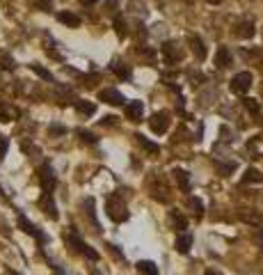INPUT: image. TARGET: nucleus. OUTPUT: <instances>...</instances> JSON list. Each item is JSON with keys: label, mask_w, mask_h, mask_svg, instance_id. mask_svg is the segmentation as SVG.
<instances>
[{"label": "nucleus", "mask_w": 263, "mask_h": 275, "mask_svg": "<svg viewBox=\"0 0 263 275\" xmlns=\"http://www.w3.org/2000/svg\"><path fill=\"white\" fill-rule=\"evenodd\" d=\"M64 241L71 245V248H74L76 252H80V255H83V257H87V259H90V261H99V259H101V255H99V252H96L94 248H92V245H87V243H85V241L80 239V236L76 234V232H69V234H64Z\"/></svg>", "instance_id": "obj_1"}, {"label": "nucleus", "mask_w": 263, "mask_h": 275, "mask_svg": "<svg viewBox=\"0 0 263 275\" xmlns=\"http://www.w3.org/2000/svg\"><path fill=\"white\" fill-rule=\"evenodd\" d=\"M105 211H108V215L114 220V223H126L128 220V209H126V204L121 202L119 195H110L108 202H105Z\"/></svg>", "instance_id": "obj_2"}, {"label": "nucleus", "mask_w": 263, "mask_h": 275, "mask_svg": "<svg viewBox=\"0 0 263 275\" xmlns=\"http://www.w3.org/2000/svg\"><path fill=\"white\" fill-rule=\"evenodd\" d=\"M16 225H19V230H23L25 234H30L32 239L37 241V243H48V236H46L44 232H41L39 227L35 225V223H30V220L25 218L23 213H19V218H16Z\"/></svg>", "instance_id": "obj_3"}, {"label": "nucleus", "mask_w": 263, "mask_h": 275, "mask_svg": "<svg viewBox=\"0 0 263 275\" xmlns=\"http://www.w3.org/2000/svg\"><path fill=\"white\" fill-rule=\"evenodd\" d=\"M39 184H41V190H44V193H53L55 186H57V177H55L50 163H44L39 168Z\"/></svg>", "instance_id": "obj_4"}, {"label": "nucleus", "mask_w": 263, "mask_h": 275, "mask_svg": "<svg viewBox=\"0 0 263 275\" xmlns=\"http://www.w3.org/2000/svg\"><path fill=\"white\" fill-rule=\"evenodd\" d=\"M252 80H254V76L249 74V71H240V74H236L231 78L229 87H231V92H236V94H245V92L252 87Z\"/></svg>", "instance_id": "obj_5"}, {"label": "nucleus", "mask_w": 263, "mask_h": 275, "mask_svg": "<svg viewBox=\"0 0 263 275\" xmlns=\"http://www.w3.org/2000/svg\"><path fill=\"white\" fill-rule=\"evenodd\" d=\"M149 126H151V131L154 133H165V131L169 129V115L167 113H156V115H151V120H149Z\"/></svg>", "instance_id": "obj_6"}, {"label": "nucleus", "mask_w": 263, "mask_h": 275, "mask_svg": "<svg viewBox=\"0 0 263 275\" xmlns=\"http://www.w3.org/2000/svg\"><path fill=\"white\" fill-rule=\"evenodd\" d=\"M163 58H165V65H176V62H181V58H183V55H181V50L176 48V46L172 44V41H167V44H163Z\"/></svg>", "instance_id": "obj_7"}, {"label": "nucleus", "mask_w": 263, "mask_h": 275, "mask_svg": "<svg viewBox=\"0 0 263 275\" xmlns=\"http://www.w3.org/2000/svg\"><path fill=\"white\" fill-rule=\"evenodd\" d=\"M99 99L103 101V103H110V105H124L126 103L124 94H121L119 90H101Z\"/></svg>", "instance_id": "obj_8"}, {"label": "nucleus", "mask_w": 263, "mask_h": 275, "mask_svg": "<svg viewBox=\"0 0 263 275\" xmlns=\"http://www.w3.org/2000/svg\"><path fill=\"white\" fill-rule=\"evenodd\" d=\"M39 206L46 211V215H48L50 220L60 218V213H57V206H55V202H53V193H44V195H41V200H39Z\"/></svg>", "instance_id": "obj_9"}, {"label": "nucleus", "mask_w": 263, "mask_h": 275, "mask_svg": "<svg viewBox=\"0 0 263 275\" xmlns=\"http://www.w3.org/2000/svg\"><path fill=\"white\" fill-rule=\"evenodd\" d=\"M192 234H188V232H183V234L176 236V241H174V248L181 252V255H188L190 248H192Z\"/></svg>", "instance_id": "obj_10"}, {"label": "nucleus", "mask_w": 263, "mask_h": 275, "mask_svg": "<svg viewBox=\"0 0 263 275\" xmlns=\"http://www.w3.org/2000/svg\"><path fill=\"white\" fill-rule=\"evenodd\" d=\"M233 62V55H231V50L227 48V46H220L218 48V53H215V65L220 67V69H224V67H229Z\"/></svg>", "instance_id": "obj_11"}, {"label": "nucleus", "mask_w": 263, "mask_h": 275, "mask_svg": "<svg viewBox=\"0 0 263 275\" xmlns=\"http://www.w3.org/2000/svg\"><path fill=\"white\" fill-rule=\"evenodd\" d=\"M142 110H144V105L140 103V101H130V103H126V117H128L130 122H140Z\"/></svg>", "instance_id": "obj_12"}, {"label": "nucleus", "mask_w": 263, "mask_h": 275, "mask_svg": "<svg viewBox=\"0 0 263 275\" xmlns=\"http://www.w3.org/2000/svg\"><path fill=\"white\" fill-rule=\"evenodd\" d=\"M172 175H174V179H176V184H179V188L183 190V193H190V175L185 170H172Z\"/></svg>", "instance_id": "obj_13"}, {"label": "nucleus", "mask_w": 263, "mask_h": 275, "mask_svg": "<svg viewBox=\"0 0 263 275\" xmlns=\"http://www.w3.org/2000/svg\"><path fill=\"white\" fill-rule=\"evenodd\" d=\"M236 37H240V39L254 37V23L252 21H240V23L236 25Z\"/></svg>", "instance_id": "obj_14"}, {"label": "nucleus", "mask_w": 263, "mask_h": 275, "mask_svg": "<svg viewBox=\"0 0 263 275\" xmlns=\"http://www.w3.org/2000/svg\"><path fill=\"white\" fill-rule=\"evenodd\" d=\"M135 268H138V273H142V275H160L158 266H156L154 261H149V259H140L138 264H135Z\"/></svg>", "instance_id": "obj_15"}, {"label": "nucleus", "mask_w": 263, "mask_h": 275, "mask_svg": "<svg viewBox=\"0 0 263 275\" xmlns=\"http://www.w3.org/2000/svg\"><path fill=\"white\" fill-rule=\"evenodd\" d=\"M110 69L117 74V78H121V80H128L130 78V67L126 65V62H119V60H114L112 65H110Z\"/></svg>", "instance_id": "obj_16"}, {"label": "nucleus", "mask_w": 263, "mask_h": 275, "mask_svg": "<svg viewBox=\"0 0 263 275\" xmlns=\"http://www.w3.org/2000/svg\"><path fill=\"white\" fill-rule=\"evenodd\" d=\"M190 46H192V53L197 55V60H206V48H204V41L197 35H190Z\"/></svg>", "instance_id": "obj_17"}, {"label": "nucleus", "mask_w": 263, "mask_h": 275, "mask_svg": "<svg viewBox=\"0 0 263 275\" xmlns=\"http://www.w3.org/2000/svg\"><path fill=\"white\" fill-rule=\"evenodd\" d=\"M243 184H263V175L256 168H247L243 175Z\"/></svg>", "instance_id": "obj_18"}, {"label": "nucleus", "mask_w": 263, "mask_h": 275, "mask_svg": "<svg viewBox=\"0 0 263 275\" xmlns=\"http://www.w3.org/2000/svg\"><path fill=\"white\" fill-rule=\"evenodd\" d=\"M57 21L64 23V25H69V28H78L80 25V16L71 14V12H60V14H57Z\"/></svg>", "instance_id": "obj_19"}, {"label": "nucleus", "mask_w": 263, "mask_h": 275, "mask_svg": "<svg viewBox=\"0 0 263 275\" xmlns=\"http://www.w3.org/2000/svg\"><path fill=\"white\" fill-rule=\"evenodd\" d=\"M19 115V110H14L10 103H0V122H12Z\"/></svg>", "instance_id": "obj_20"}, {"label": "nucleus", "mask_w": 263, "mask_h": 275, "mask_svg": "<svg viewBox=\"0 0 263 275\" xmlns=\"http://www.w3.org/2000/svg\"><path fill=\"white\" fill-rule=\"evenodd\" d=\"M135 140H138L140 145H142V147H144V149H147V151H151V154H158V151H160V147L156 145V142H151L149 138H144L142 133H135Z\"/></svg>", "instance_id": "obj_21"}, {"label": "nucleus", "mask_w": 263, "mask_h": 275, "mask_svg": "<svg viewBox=\"0 0 263 275\" xmlns=\"http://www.w3.org/2000/svg\"><path fill=\"white\" fill-rule=\"evenodd\" d=\"M76 110H78L80 115L92 117L96 113V105L94 103H87V101H76Z\"/></svg>", "instance_id": "obj_22"}, {"label": "nucleus", "mask_w": 263, "mask_h": 275, "mask_svg": "<svg viewBox=\"0 0 263 275\" xmlns=\"http://www.w3.org/2000/svg\"><path fill=\"white\" fill-rule=\"evenodd\" d=\"M172 223H174V230H179V232H185V230H188V218H185V215L174 213V215H172Z\"/></svg>", "instance_id": "obj_23"}, {"label": "nucleus", "mask_w": 263, "mask_h": 275, "mask_svg": "<svg viewBox=\"0 0 263 275\" xmlns=\"http://www.w3.org/2000/svg\"><path fill=\"white\" fill-rule=\"evenodd\" d=\"M243 105H245V110L252 113V115H258V113H261V105H258L256 99H243Z\"/></svg>", "instance_id": "obj_24"}, {"label": "nucleus", "mask_w": 263, "mask_h": 275, "mask_svg": "<svg viewBox=\"0 0 263 275\" xmlns=\"http://www.w3.org/2000/svg\"><path fill=\"white\" fill-rule=\"evenodd\" d=\"M78 138H80L83 142H87V145H96V135L90 133V131H85V129L78 131Z\"/></svg>", "instance_id": "obj_25"}, {"label": "nucleus", "mask_w": 263, "mask_h": 275, "mask_svg": "<svg viewBox=\"0 0 263 275\" xmlns=\"http://www.w3.org/2000/svg\"><path fill=\"white\" fill-rule=\"evenodd\" d=\"M30 69L35 71L37 76H41L44 80H53V74H50L48 69H44V67H39V65H30Z\"/></svg>", "instance_id": "obj_26"}, {"label": "nucleus", "mask_w": 263, "mask_h": 275, "mask_svg": "<svg viewBox=\"0 0 263 275\" xmlns=\"http://www.w3.org/2000/svg\"><path fill=\"white\" fill-rule=\"evenodd\" d=\"M188 206L197 211V215L204 213V204H202V200H197V197H190V200H188Z\"/></svg>", "instance_id": "obj_27"}, {"label": "nucleus", "mask_w": 263, "mask_h": 275, "mask_svg": "<svg viewBox=\"0 0 263 275\" xmlns=\"http://www.w3.org/2000/svg\"><path fill=\"white\" fill-rule=\"evenodd\" d=\"M7 149H10V138L0 135V158H5L7 156Z\"/></svg>", "instance_id": "obj_28"}, {"label": "nucleus", "mask_w": 263, "mask_h": 275, "mask_svg": "<svg viewBox=\"0 0 263 275\" xmlns=\"http://www.w3.org/2000/svg\"><path fill=\"white\" fill-rule=\"evenodd\" d=\"M64 133H67V126H60V124L48 126V135H64Z\"/></svg>", "instance_id": "obj_29"}, {"label": "nucleus", "mask_w": 263, "mask_h": 275, "mask_svg": "<svg viewBox=\"0 0 263 275\" xmlns=\"http://www.w3.org/2000/svg\"><path fill=\"white\" fill-rule=\"evenodd\" d=\"M114 30H117L119 37H126V23L121 19H114Z\"/></svg>", "instance_id": "obj_30"}, {"label": "nucleus", "mask_w": 263, "mask_h": 275, "mask_svg": "<svg viewBox=\"0 0 263 275\" xmlns=\"http://www.w3.org/2000/svg\"><path fill=\"white\" fill-rule=\"evenodd\" d=\"M35 5H37V7H39V10H41V12H50V0H37Z\"/></svg>", "instance_id": "obj_31"}, {"label": "nucleus", "mask_w": 263, "mask_h": 275, "mask_svg": "<svg viewBox=\"0 0 263 275\" xmlns=\"http://www.w3.org/2000/svg\"><path fill=\"white\" fill-rule=\"evenodd\" d=\"M14 60H12V58H3V69H7V71H12L14 69Z\"/></svg>", "instance_id": "obj_32"}, {"label": "nucleus", "mask_w": 263, "mask_h": 275, "mask_svg": "<svg viewBox=\"0 0 263 275\" xmlns=\"http://www.w3.org/2000/svg\"><path fill=\"white\" fill-rule=\"evenodd\" d=\"M117 3H119V0H108V10H114V7H117Z\"/></svg>", "instance_id": "obj_33"}, {"label": "nucleus", "mask_w": 263, "mask_h": 275, "mask_svg": "<svg viewBox=\"0 0 263 275\" xmlns=\"http://www.w3.org/2000/svg\"><path fill=\"white\" fill-rule=\"evenodd\" d=\"M80 3H83V5H94L96 0H80Z\"/></svg>", "instance_id": "obj_34"}, {"label": "nucleus", "mask_w": 263, "mask_h": 275, "mask_svg": "<svg viewBox=\"0 0 263 275\" xmlns=\"http://www.w3.org/2000/svg\"><path fill=\"white\" fill-rule=\"evenodd\" d=\"M204 275H222V273H218V270H206Z\"/></svg>", "instance_id": "obj_35"}, {"label": "nucleus", "mask_w": 263, "mask_h": 275, "mask_svg": "<svg viewBox=\"0 0 263 275\" xmlns=\"http://www.w3.org/2000/svg\"><path fill=\"white\" fill-rule=\"evenodd\" d=\"M206 3H211V5H220L222 0H206Z\"/></svg>", "instance_id": "obj_36"}, {"label": "nucleus", "mask_w": 263, "mask_h": 275, "mask_svg": "<svg viewBox=\"0 0 263 275\" xmlns=\"http://www.w3.org/2000/svg\"><path fill=\"white\" fill-rule=\"evenodd\" d=\"M57 275H62V273H57Z\"/></svg>", "instance_id": "obj_37"}]
</instances>
